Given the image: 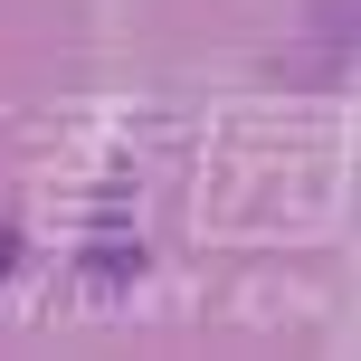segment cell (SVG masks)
<instances>
[{
	"label": "cell",
	"instance_id": "6da1fadb",
	"mask_svg": "<svg viewBox=\"0 0 361 361\" xmlns=\"http://www.w3.org/2000/svg\"><path fill=\"white\" fill-rule=\"evenodd\" d=\"M10 257H19V228H0V267H10Z\"/></svg>",
	"mask_w": 361,
	"mask_h": 361
}]
</instances>
